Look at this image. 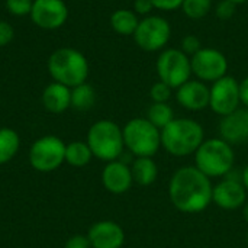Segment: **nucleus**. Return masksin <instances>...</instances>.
I'll return each instance as SVG.
<instances>
[{
    "label": "nucleus",
    "mask_w": 248,
    "mask_h": 248,
    "mask_svg": "<svg viewBox=\"0 0 248 248\" xmlns=\"http://www.w3.org/2000/svg\"><path fill=\"white\" fill-rule=\"evenodd\" d=\"M240 100L241 105L248 109V76L240 81Z\"/></svg>",
    "instance_id": "72a5a7b5"
},
{
    "label": "nucleus",
    "mask_w": 248,
    "mask_h": 248,
    "mask_svg": "<svg viewBox=\"0 0 248 248\" xmlns=\"http://www.w3.org/2000/svg\"><path fill=\"white\" fill-rule=\"evenodd\" d=\"M219 135L228 144H243L248 140V109L238 108L237 110L221 118Z\"/></svg>",
    "instance_id": "2eb2a0df"
},
{
    "label": "nucleus",
    "mask_w": 248,
    "mask_h": 248,
    "mask_svg": "<svg viewBox=\"0 0 248 248\" xmlns=\"http://www.w3.org/2000/svg\"><path fill=\"white\" fill-rule=\"evenodd\" d=\"M132 36L140 49L145 52H161L171 39V25L161 15H150L140 19Z\"/></svg>",
    "instance_id": "6e6552de"
},
{
    "label": "nucleus",
    "mask_w": 248,
    "mask_h": 248,
    "mask_svg": "<svg viewBox=\"0 0 248 248\" xmlns=\"http://www.w3.org/2000/svg\"><path fill=\"white\" fill-rule=\"evenodd\" d=\"M230 1H232L234 4L240 6V4H244V3H246V1H248V0H230Z\"/></svg>",
    "instance_id": "e433bc0d"
},
{
    "label": "nucleus",
    "mask_w": 248,
    "mask_h": 248,
    "mask_svg": "<svg viewBox=\"0 0 248 248\" xmlns=\"http://www.w3.org/2000/svg\"><path fill=\"white\" fill-rule=\"evenodd\" d=\"M155 71L158 80L170 86L173 90L192 78L190 57H187L180 48L163 49L155 61Z\"/></svg>",
    "instance_id": "0eeeda50"
},
{
    "label": "nucleus",
    "mask_w": 248,
    "mask_h": 248,
    "mask_svg": "<svg viewBox=\"0 0 248 248\" xmlns=\"http://www.w3.org/2000/svg\"><path fill=\"white\" fill-rule=\"evenodd\" d=\"M214 7V0H183L180 10L187 19L199 20L211 13Z\"/></svg>",
    "instance_id": "393cba45"
},
{
    "label": "nucleus",
    "mask_w": 248,
    "mask_h": 248,
    "mask_svg": "<svg viewBox=\"0 0 248 248\" xmlns=\"http://www.w3.org/2000/svg\"><path fill=\"white\" fill-rule=\"evenodd\" d=\"M20 138L10 128H0V164L10 161L19 151Z\"/></svg>",
    "instance_id": "4be33fe9"
},
{
    "label": "nucleus",
    "mask_w": 248,
    "mask_h": 248,
    "mask_svg": "<svg viewBox=\"0 0 248 248\" xmlns=\"http://www.w3.org/2000/svg\"><path fill=\"white\" fill-rule=\"evenodd\" d=\"M192 74L203 83H215L228 74V58L217 48L203 46L193 57H190Z\"/></svg>",
    "instance_id": "9d476101"
},
{
    "label": "nucleus",
    "mask_w": 248,
    "mask_h": 248,
    "mask_svg": "<svg viewBox=\"0 0 248 248\" xmlns=\"http://www.w3.org/2000/svg\"><path fill=\"white\" fill-rule=\"evenodd\" d=\"M241 182H243V185H244V187L247 189L248 192V164L244 167V170H243V174H241Z\"/></svg>",
    "instance_id": "f704fd0d"
},
{
    "label": "nucleus",
    "mask_w": 248,
    "mask_h": 248,
    "mask_svg": "<svg viewBox=\"0 0 248 248\" xmlns=\"http://www.w3.org/2000/svg\"><path fill=\"white\" fill-rule=\"evenodd\" d=\"M110 26L121 36H132L140 23V17L134 10L118 9L110 15Z\"/></svg>",
    "instance_id": "aec40b11"
},
{
    "label": "nucleus",
    "mask_w": 248,
    "mask_h": 248,
    "mask_svg": "<svg viewBox=\"0 0 248 248\" xmlns=\"http://www.w3.org/2000/svg\"><path fill=\"white\" fill-rule=\"evenodd\" d=\"M134 182L140 186H150L157 180L158 167L153 157H137L131 166Z\"/></svg>",
    "instance_id": "6ab92c4d"
},
{
    "label": "nucleus",
    "mask_w": 248,
    "mask_h": 248,
    "mask_svg": "<svg viewBox=\"0 0 248 248\" xmlns=\"http://www.w3.org/2000/svg\"><path fill=\"white\" fill-rule=\"evenodd\" d=\"M102 183L105 189L113 195L126 193L134 183L131 167L122 160L109 161L102 171Z\"/></svg>",
    "instance_id": "dca6fc26"
},
{
    "label": "nucleus",
    "mask_w": 248,
    "mask_h": 248,
    "mask_svg": "<svg viewBox=\"0 0 248 248\" xmlns=\"http://www.w3.org/2000/svg\"><path fill=\"white\" fill-rule=\"evenodd\" d=\"M212 202L225 211H234L247 202V189L237 179H224L214 186Z\"/></svg>",
    "instance_id": "ddd939ff"
},
{
    "label": "nucleus",
    "mask_w": 248,
    "mask_h": 248,
    "mask_svg": "<svg viewBox=\"0 0 248 248\" xmlns=\"http://www.w3.org/2000/svg\"><path fill=\"white\" fill-rule=\"evenodd\" d=\"M171 94H173V89L160 80L155 81L150 89V97L153 103H169Z\"/></svg>",
    "instance_id": "a878e982"
},
{
    "label": "nucleus",
    "mask_w": 248,
    "mask_h": 248,
    "mask_svg": "<svg viewBox=\"0 0 248 248\" xmlns=\"http://www.w3.org/2000/svg\"><path fill=\"white\" fill-rule=\"evenodd\" d=\"M155 10L160 12H174L179 10L183 4V0H151Z\"/></svg>",
    "instance_id": "c756f323"
},
{
    "label": "nucleus",
    "mask_w": 248,
    "mask_h": 248,
    "mask_svg": "<svg viewBox=\"0 0 248 248\" xmlns=\"http://www.w3.org/2000/svg\"><path fill=\"white\" fill-rule=\"evenodd\" d=\"M235 163L232 145L222 138L205 140L195 153V167L209 179L227 176Z\"/></svg>",
    "instance_id": "20e7f679"
},
{
    "label": "nucleus",
    "mask_w": 248,
    "mask_h": 248,
    "mask_svg": "<svg viewBox=\"0 0 248 248\" xmlns=\"http://www.w3.org/2000/svg\"><path fill=\"white\" fill-rule=\"evenodd\" d=\"M92 248H121L125 243V232L113 221H99L87 232Z\"/></svg>",
    "instance_id": "f3484780"
},
{
    "label": "nucleus",
    "mask_w": 248,
    "mask_h": 248,
    "mask_svg": "<svg viewBox=\"0 0 248 248\" xmlns=\"http://www.w3.org/2000/svg\"><path fill=\"white\" fill-rule=\"evenodd\" d=\"M86 142L90 147L93 157L108 163L119 160L125 148L122 128L109 119L94 122L87 132Z\"/></svg>",
    "instance_id": "39448f33"
},
{
    "label": "nucleus",
    "mask_w": 248,
    "mask_h": 248,
    "mask_svg": "<svg viewBox=\"0 0 248 248\" xmlns=\"http://www.w3.org/2000/svg\"><path fill=\"white\" fill-rule=\"evenodd\" d=\"M243 217H244V219L248 222V201L244 203V206H243Z\"/></svg>",
    "instance_id": "c9c22d12"
},
{
    "label": "nucleus",
    "mask_w": 248,
    "mask_h": 248,
    "mask_svg": "<svg viewBox=\"0 0 248 248\" xmlns=\"http://www.w3.org/2000/svg\"><path fill=\"white\" fill-rule=\"evenodd\" d=\"M33 0H6V9L10 15L26 16L31 15Z\"/></svg>",
    "instance_id": "bb28decb"
},
{
    "label": "nucleus",
    "mask_w": 248,
    "mask_h": 248,
    "mask_svg": "<svg viewBox=\"0 0 248 248\" xmlns=\"http://www.w3.org/2000/svg\"><path fill=\"white\" fill-rule=\"evenodd\" d=\"M48 71L54 81L73 89L86 83L89 77V61L74 48H60L49 55Z\"/></svg>",
    "instance_id": "7ed1b4c3"
},
{
    "label": "nucleus",
    "mask_w": 248,
    "mask_h": 248,
    "mask_svg": "<svg viewBox=\"0 0 248 248\" xmlns=\"http://www.w3.org/2000/svg\"><path fill=\"white\" fill-rule=\"evenodd\" d=\"M15 36L13 26L9 22L0 20V46H6Z\"/></svg>",
    "instance_id": "2f4dec72"
},
{
    "label": "nucleus",
    "mask_w": 248,
    "mask_h": 248,
    "mask_svg": "<svg viewBox=\"0 0 248 248\" xmlns=\"http://www.w3.org/2000/svg\"><path fill=\"white\" fill-rule=\"evenodd\" d=\"M125 148L135 157H153L161 147V131L147 118H134L122 128Z\"/></svg>",
    "instance_id": "423d86ee"
},
{
    "label": "nucleus",
    "mask_w": 248,
    "mask_h": 248,
    "mask_svg": "<svg viewBox=\"0 0 248 248\" xmlns=\"http://www.w3.org/2000/svg\"><path fill=\"white\" fill-rule=\"evenodd\" d=\"M29 16L42 29H58L68 19V7L64 0H33Z\"/></svg>",
    "instance_id": "f8f14e48"
},
{
    "label": "nucleus",
    "mask_w": 248,
    "mask_h": 248,
    "mask_svg": "<svg viewBox=\"0 0 248 248\" xmlns=\"http://www.w3.org/2000/svg\"><path fill=\"white\" fill-rule=\"evenodd\" d=\"M235 10H237V4H234L230 0H221L215 6V15L221 20H230L235 15Z\"/></svg>",
    "instance_id": "c85d7f7f"
},
{
    "label": "nucleus",
    "mask_w": 248,
    "mask_h": 248,
    "mask_svg": "<svg viewBox=\"0 0 248 248\" xmlns=\"http://www.w3.org/2000/svg\"><path fill=\"white\" fill-rule=\"evenodd\" d=\"M96 102V92L89 83L71 89V106L77 110H89Z\"/></svg>",
    "instance_id": "5701e85b"
},
{
    "label": "nucleus",
    "mask_w": 248,
    "mask_h": 248,
    "mask_svg": "<svg viewBox=\"0 0 248 248\" xmlns=\"http://www.w3.org/2000/svg\"><path fill=\"white\" fill-rule=\"evenodd\" d=\"M214 186L195 166H185L174 171L169 183V196L176 209L183 214H198L212 203Z\"/></svg>",
    "instance_id": "f257e3e1"
},
{
    "label": "nucleus",
    "mask_w": 248,
    "mask_h": 248,
    "mask_svg": "<svg viewBox=\"0 0 248 248\" xmlns=\"http://www.w3.org/2000/svg\"><path fill=\"white\" fill-rule=\"evenodd\" d=\"M203 141V126L190 118H174L161 129V147L174 157L195 154Z\"/></svg>",
    "instance_id": "f03ea898"
},
{
    "label": "nucleus",
    "mask_w": 248,
    "mask_h": 248,
    "mask_svg": "<svg viewBox=\"0 0 248 248\" xmlns=\"http://www.w3.org/2000/svg\"><path fill=\"white\" fill-rule=\"evenodd\" d=\"M203 46H202V41L199 39V36L196 35H186L183 36L182 42H180V49L187 55V57H193L198 51H201Z\"/></svg>",
    "instance_id": "cd10ccee"
},
{
    "label": "nucleus",
    "mask_w": 248,
    "mask_h": 248,
    "mask_svg": "<svg viewBox=\"0 0 248 248\" xmlns=\"http://www.w3.org/2000/svg\"><path fill=\"white\" fill-rule=\"evenodd\" d=\"M241 105L240 100V81L232 76H225L209 87V108L221 118L237 110Z\"/></svg>",
    "instance_id": "9b49d317"
},
{
    "label": "nucleus",
    "mask_w": 248,
    "mask_h": 248,
    "mask_svg": "<svg viewBox=\"0 0 248 248\" xmlns=\"http://www.w3.org/2000/svg\"><path fill=\"white\" fill-rule=\"evenodd\" d=\"M176 100L186 110H203L209 108V86L198 78H190L176 89Z\"/></svg>",
    "instance_id": "4468645a"
},
{
    "label": "nucleus",
    "mask_w": 248,
    "mask_h": 248,
    "mask_svg": "<svg viewBox=\"0 0 248 248\" xmlns=\"http://www.w3.org/2000/svg\"><path fill=\"white\" fill-rule=\"evenodd\" d=\"M42 103L49 112L62 113L71 106V89L54 81L45 87L42 93Z\"/></svg>",
    "instance_id": "a211bd4d"
},
{
    "label": "nucleus",
    "mask_w": 248,
    "mask_h": 248,
    "mask_svg": "<svg viewBox=\"0 0 248 248\" xmlns=\"http://www.w3.org/2000/svg\"><path fill=\"white\" fill-rule=\"evenodd\" d=\"M153 10L154 9V4L151 0H134V12L138 15V16H150L153 15Z\"/></svg>",
    "instance_id": "7c9ffc66"
},
{
    "label": "nucleus",
    "mask_w": 248,
    "mask_h": 248,
    "mask_svg": "<svg viewBox=\"0 0 248 248\" xmlns=\"http://www.w3.org/2000/svg\"><path fill=\"white\" fill-rule=\"evenodd\" d=\"M93 154L87 142L73 141L65 147V161L73 167H84L90 163Z\"/></svg>",
    "instance_id": "412c9836"
},
{
    "label": "nucleus",
    "mask_w": 248,
    "mask_h": 248,
    "mask_svg": "<svg viewBox=\"0 0 248 248\" xmlns=\"http://www.w3.org/2000/svg\"><path fill=\"white\" fill-rule=\"evenodd\" d=\"M90 241L87 238V235H74L71 237L67 243L64 248H90Z\"/></svg>",
    "instance_id": "473e14b6"
},
{
    "label": "nucleus",
    "mask_w": 248,
    "mask_h": 248,
    "mask_svg": "<svg viewBox=\"0 0 248 248\" xmlns=\"http://www.w3.org/2000/svg\"><path fill=\"white\" fill-rule=\"evenodd\" d=\"M65 144L54 135H45L36 140L29 150L31 166L42 173L57 170L65 161Z\"/></svg>",
    "instance_id": "1a4fd4ad"
},
{
    "label": "nucleus",
    "mask_w": 248,
    "mask_h": 248,
    "mask_svg": "<svg viewBox=\"0 0 248 248\" xmlns=\"http://www.w3.org/2000/svg\"><path fill=\"white\" fill-rule=\"evenodd\" d=\"M147 119L161 131L174 119V110L169 103H151L147 110Z\"/></svg>",
    "instance_id": "b1692460"
}]
</instances>
